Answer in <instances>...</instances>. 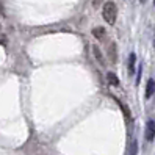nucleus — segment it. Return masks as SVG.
I'll return each mask as SVG.
<instances>
[{"mask_svg":"<svg viewBox=\"0 0 155 155\" xmlns=\"http://www.w3.org/2000/svg\"><path fill=\"white\" fill-rule=\"evenodd\" d=\"M102 16L107 24L113 25L116 22V16H117V8H116V3L114 2H105L104 3V8H102Z\"/></svg>","mask_w":155,"mask_h":155,"instance_id":"obj_1","label":"nucleus"},{"mask_svg":"<svg viewBox=\"0 0 155 155\" xmlns=\"http://www.w3.org/2000/svg\"><path fill=\"white\" fill-rule=\"evenodd\" d=\"M93 35L96 36L97 39H102L104 36H105V30L102 28V27H97V28H94V30H93Z\"/></svg>","mask_w":155,"mask_h":155,"instance_id":"obj_7","label":"nucleus"},{"mask_svg":"<svg viewBox=\"0 0 155 155\" xmlns=\"http://www.w3.org/2000/svg\"><path fill=\"white\" fill-rule=\"evenodd\" d=\"M93 50H94V55H96V58H97L100 63H102V64H105V60H104V57H102V53H100V50L96 47V45H94V49H93Z\"/></svg>","mask_w":155,"mask_h":155,"instance_id":"obj_8","label":"nucleus"},{"mask_svg":"<svg viewBox=\"0 0 155 155\" xmlns=\"http://www.w3.org/2000/svg\"><path fill=\"white\" fill-rule=\"evenodd\" d=\"M0 30H2V24H0Z\"/></svg>","mask_w":155,"mask_h":155,"instance_id":"obj_11","label":"nucleus"},{"mask_svg":"<svg viewBox=\"0 0 155 155\" xmlns=\"http://www.w3.org/2000/svg\"><path fill=\"white\" fill-rule=\"evenodd\" d=\"M0 14H3V5H2V2H0Z\"/></svg>","mask_w":155,"mask_h":155,"instance_id":"obj_10","label":"nucleus"},{"mask_svg":"<svg viewBox=\"0 0 155 155\" xmlns=\"http://www.w3.org/2000/svg\"><path fill=\"white\" fill-rule=\"evenodd\" d=\"M135 63H136V53H130V57H129V74L132 75L133 72H135Z\"/></svg>","mask_w":155,"mask_h":155,"instance_id":"obj_5","label":"nucleus"},{"mask_svg":"<svg viewBox=\"0 0 155 155\" xmlns=\"http://www.w3.org/2000/svg\"><path fill=\"white\" fill-rule=\"evenodd\" d=\"M107 53H108V57H110V60L113 61V63H116V60H117V53H116V44L114 42H110L108 44V47H107Z\"/></svg>","mask_w":155,"mask_h":155,"instance_id":"obj_3","label":"nucleus"},{"mask_svg":"<svg viewBox=\"0 0 155 155\" xmlns=\"http://www.w3.org/2000/svg\"><path fill=\"white\" fill-rule=\"evenodd\" d=\"M93 3H94V6H99V3H100V0H93Z\"/></svg>","mask_w":155,"mask_h":155,"instance_id":"obj_9","label":"nucleus"},{"mask_svg":"<svg viewBox=\"0 0 155 155\" xmlns=\"http://www.w3.org/2000/svg\"><path fill=\"white\" fill-rule=\"evenodd\" d=\"M153 45H155V41H153Z\"/></svg>","mask_w":155,"mask_h":155,"instance_id":"obj_13","label":"nucleus"},{"mask_svg":"<svg viewBox=\"0 0 155 155\" xmlns=\"http://www.w3.org/2000/svg\"><path fill=\"white\" fill-rule=\"evenodd\" d=\"M153 91H155V81L150 78V80H147V86H146V99L152 97Z\"/></svg>","mask_w":155,"mask_h":155,"instance_id":"obj_4","label":"nucleus"},{"mask_svg":"<svg viewBox=\"0 0 155 155\" xmlns=\"http://www.w3.org/2000/svg\"><path fill=\"white\" fill-rule=\"evenodd\" d=\"M153 5H155V0H153Z\"/></svg>","mask_w":155,"mask_h":155,"instance_id":"obj_12","label":"nucleus"},{"mask_svg":"<svg viewBox=\"0 0 155 155\" xmlns=\"http://www.w3.org/2000/svg\"><path fill=\"white\" fill-rule=\"evenodd\" d=\"M144 136L147 141H152L153 136H155V121H147V124H146V132H144Z\"/></svg>","mask_w":155,"mask_h":155,"instance_id":"obj_2","label":"nucleus"},{"mask_svg":"<svg viewBox=\"0 0 155 155\" xmlns=\"http://www.w3.org/2000/svg\"><path fill=\"white\" fill-rule=\"evenodd\" d=\"M107 80H108V83L113 85V86H117V85H119V78H117V77L113 74V72H108V74H107Z\"/></svg>","mask_w":155,"mask_h":155,"instance_id":"obj_6","label":"nucleus"}]
</instances>
